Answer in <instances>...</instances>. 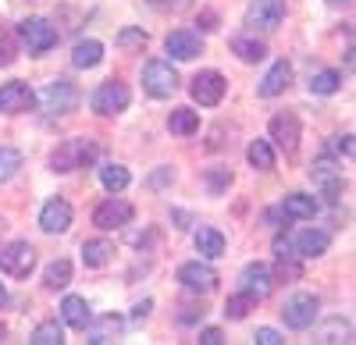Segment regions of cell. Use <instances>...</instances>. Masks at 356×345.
Wrapping results in <instances>:
<instances>
[{"label": "cell", "mask_w": 356, "mask_h": 345, "mask_svg": "<svg viewBox=\"0 0 356 345\" xmlns=\"http://www.w3.org/2000/svg\"><path fill=\"white\" fill-rule=\"evenodd\" d=\"M168 128H171L175 135H193V132L200 128V114H196V110H189V107H178V110H171Z\"/></svg>", "instance_id": "26"}, {"label": "cell", "mask_w": 356, "mask_h": 345, "mask_svg": "<svg viewBox=\"0 0 356 345\" xmlns=\"http://www.w3.org/2000/svg\"><path fill=\"white\" fill-rule=\"evenodd\" d=\"M292 253L307 256V260H310V256H324V253H328V235L314 232V228H303V232L292 239Z\"/></svg>", "instance_id": "18"}, {"label": "cell", "mask_w": 356, "mask_h": 345, "mask_svg": "<svg viewBox=\"0 0 356 345\" xmlns=\"http://www.w3.org/2000/svg\"><path fill=\"white\" fill-rule=\"evenodd\" d=\"M114 43L122 50H143L146 47V33H143V28H122V33L114 36Z\"/></svg>", "instance_id": "36"}, {"label": "cell", "mask_w": 356, "mask_h": 345, "mask_svg": "<svg viewBox=\"0 0 356 345\" xmlns=\"http://www.w3.org/2000/svg\"><path fill=\"white\" fill-rule=\"evenodd\" d=\"M111 256H114V246L104 242V239H89V242H82V264H86V267H104Z\"/></svg>", "instance_id": "25"}, {"label": "cell", "mask_w": 356, "mask_h": 345, "mask_svg": "<svg viewBox=\"0 0 356 345\" xmlns=\"http://www.w3.org/2000/svg\"><path fill=\"white\" fill-rule=\"evenodd\" d=\"M36 103V93L29 90L25 82H8V85H0V110L4 114H22Z\"/></svg>", "instance_id": "16"}, {"label": "cell", "mask_w": 356, "mask_h": 345, "mask_svg": "<svg viewBox=\"0 0 356 345\" xmlns=\"http://www.w3.org/2000/svg\"><path fill=\"white\" fill-rule=\"evenodd\" d=\"M15 53H18L15 40H11V36H0V68H8V65L15 61Z\"/></svg>", "instance_id": "37"}, {"label": "cell", "mask_w": 356, "mask_h": 345, "mask_svg": "<svg viewBox=\"0 0 356 345\" xmlns=\"http://www.w3.org/2000/svg\"><path fill=\"white\" fill-rule=\"evenodd\" d=\"M143 90L150 93V96H157V100L171 96V93L178 90V75H175V68H171L168 61H150V65L143 68Z\"/></svg>", "instance_id": "2"}, {"label": "cell", "mask_w": 356, "mask_h": 345, "mask_svg": "<svg viewBox=\"0 0 356 345\" xmlns=\"http://www.w3.org/2000/svg\"><path fill=\"white\" fill-rule=\"evenodd\" d=\"M61 317H65V324L68 328H75V331H86L89 328V303L86 299H79V296H68L65 303H61Z\"/></svg>", "instance_id": "21"}, {"label": "cell", "mask_w": 356, "mask_h": 345, "mask_svg": "<svg viewBox=\"0 0 356 345\" xmlns=\"http://www.w3.org/2000/svg\"><path fill=\"white\" fill-rule=\"evenodd\" d=\"M225 75L221 71H200L196 78H193V85H189V93H193V100L196 103H203V107H214V103H221V96H225Z\"/></svg>", "instance_id": "7"}, {"label": "cell", "mask_w": 356, "mask_h": 345, "mask_svg": "<svg viewBox=\"0 0 356 345\" xmlns=\"http://www.w3.org/2000/svg\"><path fill=\"white\" fill-rule=\"evenodd\" d=\"M339 85H342V75L339 71H317L314 78H310V93H317V96H332V93H339Z\"/></svg>", "instance_id": "30"}, {"label": "cell", "mask_w": 356, "mask_h": 345, "mask_svg": "<svg viewBox=\"0 0 356 345\" xmlns=\"http://www.w3.org/2000/svg\"><path fill=\"white\" fill-rule=\"evenodd\" d=\"M154 4H157V8H182L186 0H154Z\"/></svg>", "instance_id": "42"}, {"label": "cell", "mask_w": 356, "mask_h": 345, "mask_svg": "<svg viewBox=\"0 0 356 345\" xmlns=\"http://www.w3.org/2000/svg\"><path fill=\"white\" fill-rule=\"evenodd\" d=\"M200 342H203V345H221L225 335H221L218 328H207V331H200Z\"/></svg>", "instance_id": "39"}, {"label": "cell", "mask_w": 356, "mask_h": 345, "mask_svg": "<svg viewBox=\"0 0 356 345\" xmlns=\"http://www.w3.org/2000/svg\"><path fill=\"white\" fill-rule=\"evenodd\" d=\"M310 182L317 185V192H321L324 199H339V196H342V171H339L332 160H314Z\"/></svg>", "instance_id": "10"}, {"label": "cell", "mask_w": 356, "mask_h": 345, "mask_svg": "<svg viewBox=\"0 0 356 345\" xmlns=\"http://www.w3.org/2000/svg\"><path fill=\"white\" fill-rule=\"evenodd\" d=\"M314 342H321V345H328V342H349V324L342 317H332L324 328H317Z\"/></svg>", "instance_id": "29"}, {"label": "cell", "mask_w": 356, "mask_h": 345, "mask_svg": "<svg viewBox=\"0 0 356 345\" xmlns=\"http://www.w3.org/2000/svg\"><path fill=\"white\" fill-rule=\"evenodd\" d=\"M292 82V65L289 61H278L271 71L264 75V82H260V96H278V93H285V85Z\"/></svg>", "instance_id": "20"}, {"label": "cell", "mask_w": 356, "mask_h": 345, "mask_svg": "<svg viewBox=\"0 0 356 345\" xmlns=\"http://www.w3.org/2000/svg\"><path fill=\"white\" fill-rule=\"evenodd\" d=\"M0 338H4V328H0Z\"/></svg>", "instance_id": "45"}, {"label": "cell", "mask_w": 356, "mask_h": 345, "mask_svg": "<svg viewBox=\"0 0 356 345\" xmlns=\"http://www.w3.org/2000/svg\"><path fill=\"white\" fill-rule=\"evenodd\" d=\"M40 103H43L47 114H68V110L79 107V90L68 78H57V82H50L47 90L40 93Z\"/></svg>", "instance_id": "5"}, {"label": "cell", "mask_w": 356, "mask_h": 345, "mask_svg": "<svg viewBox=\"0 0 356 345\" xmlns=\"http://www.w3.org/2000/svg\"><path fill=\"white\" fill-rule=\"evenodd\" d=\"M282 214H285L289 221H310V217L317 214V199H314V196H303V192H292V196H285Z\"/></svg>", "instance_id": "19"}, {"label": "cell", "mask_w": 356, "mask_h": 345, "mask_svg": "<svg viewBox=\"0 0 356 345\" xmlns=\"http://www.w3.org/2000/svg\"><path fill=\"white\" fill-rule=\"evenodd\" d=\"M150 310H154V303H150V299L139 303V306H136V313H132V321H136V324H143L146 317H150Z\"/></svg>", "instance_id": "40"}, {"label": "cell", "mask_w": 356, "mask_h": 345, "mask_svg": "<svg viewBox=\"0 0 356 345\" xmlns=\"http://www.w3.org/2000/svg\"><path fill=\"white\" fill-rule=\"evenodd\" d=\"M97 153H100L97 142H89V139H68V142H61V146L54 150L50 164H54V171H75V167L93 164Z\"/></svg>", "instance_id": "1"}, {"label": "cell", "mask_w": 356, "mask_h": 345, "mask_svg": "<svg viewBox=\"0 0 356 345\" xmlns=\"http://www.w3.org/2000/svg\"><path fill=\"white\" fill-rule=\"evenodd\" d=\"M282 317H285V324H289V328H296V331L310 328V324H314V317H317V296H310V292H296V296L285 303Z\"/></svg>", "instance_id": "6"}, {"label": "cell", "mask_w": 356, "mask_h": 345, "mask_svg": "<svg viewBox=\"0 0 356 345\" xmlns=\"http://www.w3.org/2000/svg\"><path fill=\"white\" fill-rule=\"evenodd\" d=\"M18 36L22 43L29 47V53H47L54 43H57V28L47 22V18H25L18 25Z\"/></svg>", "instance_id": "3"}, {"label": "cell", "mask_w": 356, "mask_h": 345, "mask_svg": "<svg viewBox=\"0 0 356 345\" xmlns=\"http://www.w3.org/2000/svg\"><path fill=\"white\" fill-rule=\"evenodd\" d=\"M4 228H8V224H4V217H0V235H4Z\"/></svg>", "instance_id": "44"}, {"label": "cell", "mask_w": 356, "mask_h": 345, "mask_svg": "<svg viewBox=\"0 0 356 345\" xmlns=\"http://www.w3.org/2000/svg\"><path fill=\"white\" fill-rule=\"evenodd\" d=\"M22 164H25L22 150H15V146H0V182H8V178H15Z\"/></svg>", "instance_id": "31"}, {"label": "cell", "mask_w": 356, "mask_h": 345, "mask_svg": "<svg viewBox=\"0 0 356 345\" xmlns=\"http://www.w3.org/2000/svg\"><path fill=\"white\" fill-rule=\"evenodd\" d=\"M100 61H104V43H97V40L75 43V50H72V65L75 68H97Z\"/></svg>", "instance_id": "22"}, {"label": "cell", "mask_w": 356, "mask_h": 345, "mask_svg": "<svg viewBox=\"0 0 356 345\" xmlns=\"http://www.w3.org/2000/svg\"><path fill=\"white\" fill-rule=\"evenodd\" d=\"M164 50L175 57V61H193V57L203 50V40L196 33H189V28H175V33L164 40Z\"/></svg>", "instance_id": "17"}, {"label": "cell", "mask_w": 356, "mask_h": 345, "mask_svg": "<svg viewBox=\"0 0 356 345\" xmlns=\"http://www.w3.org/2000/svg\"><path fill=\"white\" fill-rule=\"evenodd\" d=\"M196 249H200V256H207V260H218V256L225 253V235L218 232V228H200Z\"/></svg>", "instance_id": "24"}, {"label": "cell", "mask_w": 356, "mask_h": 345, "mask_svg": "<svg viewBox=\"0 0 356 345\" xmlns=\"http://www.w3.org/2000/svg\"><path fill=\"white\" fill-rule=\"evenodd\" d=\"M232 53H239L243 61L257 65V61H264V57H267V47L260 40H253V36H235L232 40Z\"/></svg>", "instance_id": "27"}, {"label": "cell", "mask_w": 356, "mask_h": 345, "mask_svg": "<svg viewBox=\"0 0 356 345\" xmlns=\"http://www.w3.org/2000/svg\"><path fill=\"white\" fill-rule=\"evenodd\" d=\"M246 157H250V164H253L257 171H271V167H275V153H271V146H267L264 139L250 142V150H246Z\"/></svg>", "instance_id": "32"}, {"label": "cell", "mask_w": 356, "mask_h": 345, "mask_svg": "<svg viewBox=\"0 0 356 345\" xmlns=\"http://www.w3.org/2000/svg\"><path fill=\"white\" fill-rule=\"evenodd\" d=\"M239 289H243L246 296H253V299H267V296H271V289H275V274H271V267H264V264H250V267H243V274H239Z\"/></svg>", "instance_id": "8"}, {"label": "cell", "mask_w": 356, "mask_h": 345, "mask_svg": "<svg viewBox=\"0 0 356 345\" xmlns=\"http://www.w3.org/2000/svg\"><path fill=\"white\" fill-rule=\"evenodd\" d=\"M285 18V4L282 0H253L250 11H246V22L257 25V28H278Z\"/></svg>", "instance_id": "14"}, {"label": "cell", "mask_w": 356, "mask_h": 345, "mask_svg": "<svg viewBox=\"0 0 356 345\" xmlns=\"http://www.w3.org/2000/svg\"><path fill=\"white\" fill-rule=\"evenodd\" d=\"M36 267V249L29 242H11L8 249H0V271L11 278H29Z\"/></svg>", "instance_id": "4"}, {"label": "cell", "mask_w": 356, "mask_h": 345, "mask_svg": "<svg viewBox=\"0 0 356 345\" xmlns=\"http://www.w3.org/2000/svg\"><path fill=\"white\" fill-rule=\"evenodd\" d=\"M100 182H104L107 192H122V189L129 185V167H122V164H104V167H100Z\"/></svg>", "instance_id": "28"}, {"label": "cell", "mask_w": 356, "mask_h": 345, "mask_svg": "<svg viewBox=\"0 0 356 345\" xmlns=\"http://www.w3.org/2000/svg\"><path fill=\"white\" fill-rule=\"evenodd\" d=\"M40 228L47 235H61L72 228V207L65 203V199H50V203H43L40 210Z\"/></svg>", "instance_id": "13"}, {"label": "cell", "mask_w": 356, "mask_h": 345, "mask_svg": "<svg viewBox=\"0 0 356 345\" xmlns=\"http://www.w3.org/2000/svg\"><path fill=\"white\" fill-rule=\"evenodd\" d=\"M8 303V289H4V285H0V306H4Z\"/></svg>", "instance_id": "43"}, {"label": "cell", "mask_w": 356, "mask_h": 345, "mask_svg": "<svg viewBox=\"0 0 356 345\" xmlns=\"http://www.w3.org/2000/svg\"><path fill=\"white\" fill-rule=\"evenodd\" d=\"M43 281H47V289H65V285L72 281V264H68V260H54V264L47 267Z\"/></svg>", "instance_id": "34"}, {"label": "cell", "mask_w": 356, "mask_h": 345, "mask_svg": "<svg viewBox=\"0 0 356 345\" xmlns=\"http://www.w3.org/2000/svg\"><path fill=\"white\" fill-rule=\"evenodd\" d=\"M129 107V85L125 82H104L93 93V110L97 114H118Z\"/></svg>", "instance_id": "11"}, {"label": "cell", "mask_w": 356, "mask_h": 345, "mask_svg": "<svg viewBox=\"0 0 356 345\" xmlns=\"http://www.w3.org/2000/svg\"><path fill=\"white\" fill-rule=\"evenodd\" d=\"M132 203H125V199H107V203H100L93 210V224L104 228V232H114V228H125L132 221Z\"/></svg>", "instance_id": "9"}, {"label": "cell", "mask_w": 356, "mask_h": 345, "mask_svg": "<svg viewBox=\"0 0 356 345\" xmlns=\"http://www.w3.org/2000/svg\"><path fill=\"white\" fill-rule=\"evenodd\" d=\"M253 306H257V299H253V296H246V292H239V296H232V299L225 303V317H232V321H243Z\"/></svg>", "instance_id": "35"}, {"label": "cell", "mask_w": 356, "mask_h": 345, "mask_svg": "<svg viewBox=\"0 0 356 345\" xmlns=\"http://www.w3.org/2000/svg\"><path fill=\"white\" fill-rule=\"evenodd\" d=\"M61 342H65V328L57 321H43L33 331V345H61Z\"/></svg>", "instance_id": "33"}, {"label": "cell", "mask_w": 356, "mask_h": 345, "mask_svg": "<svg viewBox=\"0 0 356 345\" xmlns=\"http://www.w3.org/2000/svg\"><path fill=\"white\" fill-rule=\"evenodd\" d=\"M178 281L186 285L189 292H214V285H218V271L214 267H207V264H182L178 267Z\"/></svg>", "instance_id": "12"}, {"label": "cell", "mask_w": 356, "mask_h": 345, "mask_svg": "<svg viewBox=\"0 0 356 345\" xmlns=\"http://www.w3.org/2000/svg\"><path fill=\"white\" fill-rule=\"evenodd\" d=\"M271 139L285 153H296V146H300V118H296V114H275L271 118Z\"/></svg>", "instance_id": "15"}, {"label": "cell", "mask_w": 356, "mask_h": 345, "mask_svg": "<svg viewBox=\"0 0 356 345\" xmlns=\"http://www.w3.org/2000/svg\"><path fill=\"white\" fill-rule=\"evenodd\" d=\"M122 331H125V321L114 317V313H107V317H100L93 328H89V342H93V345H104V342H114Z\"/></svg>", "instance_id": "23"}, {"label": "cell", "mask_w": 356, "mask_h": 345, "mask_svg": "<svg viewBox=\"0 0 356 345\" xmlns=\"http://www.w3.org/2000/svg\"><path fill=\"white\" fill-rule=\"evenodd\" d=\"M339 150H342L346 157H353V135H342V139H339Z\"/></svg>", "instance_id": "41"}, {"label": "cell", "mask_w": 356, "mask_h": 345, "mask_svg": "<svg viewBox=\"0 0 356 345\" xmlns=\"http://www.w3.org/2000/svg\"><path fill=\"white\" fill-rule=\"evenodd\" d=\"M282 342H285V338H282L275 328H260V331H257V345H282Z\"/></svg>", "instance_id": "38"}]
</instances>
